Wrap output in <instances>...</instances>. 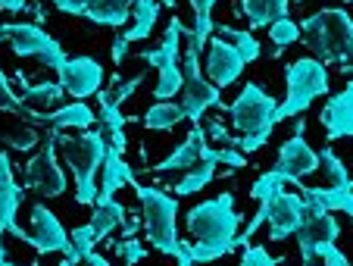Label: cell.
Instances as JSON below:
<instances>
[{"label":"cell","instance_id":"7c38bea8","mask_svg":"<svg viewBox=\"0 0 353 266\" xmlns=\"http://www.w3.org/2000/svg\"><path fill=\"white\" fill-rule=\"evenodd\" d=\"M294 235H297L303 266H316V257H313L316 245H322V241H334L341 235V226L332 216V210H322V207L307 204V220H303V226H300Z\"/></svg>","mask_w":353,"mask_h":266},{"label":"cell","instance_id":"cb8c5ba5","mask_svg":"<svg viewBox=\"0 0 353 266\" xmlns=\"http://www.w3.org/2000/svg\"><path fill=\"white\" fill-rule=\"evenodd\" d=\"M216 167H219V151H213V147L207 144L203 153H200V163L188 169V175L175 185V198H185V194H194V191H200V188H207L216 175Z\"/></svg>","mask_w":353,"mask_h":266},{"label":"cell","instance_id":"74e56055","mask_svg":"<svg viewBox=\"0 0 353 266\" xmlns=\"http://www.w3.org/2000/svg\"><path fill=\"white\" fill-rule=\"evenodd\" d=\"M0 106H3V110H13V113H26L28 116L26 104H22V97H16V91L10 88V79L3 75V69H0Z\"/></svg>","mask_w":353,"mask_h":266},{"label":"cell","instance_id":"2e32d148","mask_svg":"<svg viewBox=\"0 0 353 266\" xmlns=\"http://www.w3.org/2000/svg\"><path fill=\"white\" fill-rule=\"evenodd\" d=\"M244 57L234 50V44H228L225 38H213L207 50V79L213 82L216 88H228L241 79L244 73Z\"/></svg>","mask_w":353,"mask_h":266},{"label":"cell","instance_id":"ba28073f","mask_svg":"<svg viewBox=\"0 0 353 266\" xmlns=\"http://www.w3.org/2000/svg\"><path fill=\"white\" fill-rule=\"evenodd\" d=\"M228 116H232V126L241 135H272L275 129V97H269L256 82H247L241 88V94L225 106Z\"/></svg>","mask_w":353,"mask_h":266},{"label":"cell","instance_id":"f6af8a7d","mask_svg":"<svg viewBox=\"0 0 353 266\" xmlns=\"http://www.w3.org/2000/svg\"><path fill=\"white\" fill-rule=\"evenodd\" d=\"M81 263H85V266H113L107 257H100V254H88V257L81 260Z\"/></svg>","mask_w":353,"mask_h":266},{"label":"cell","instance_id":"30bf717a","mask_svg":"<svg viewBox=\"0 0 353 266\" xmlns=\"http://www.w3.org/2000/svg\"><path fill=\"white\" fill-rule=\"evenodd\" d=\"M57 141H60V129H50L44 135L41 153H34L26 163V185L44 198H60L66 191V173L57 163Z\"/></svg>","mask_w":353,"mask_h":266},{"label":"cell","instance_id":"52a82bcc","mask_svg":"<svg viewBox=\"0 0 353 266\" xmlns=\"http://www.w3.org/2000/svg\"><path fill=\"white\" fill-rule=\"evenodd\" d=\"M181 38H185V26H181L179 16H172L163 35V44L157 50H144L141 60L150 63V66L160 73V82L154 88L157 100H172L181 91Z\"/></svg>","mask_w":353,"mask_h":266},{"label":"cell","instance_id":"d4e9b609","mask_svg":"<svg viewBox=\"0 0 353 266\" xmlns=\"http://www.w3.org/2000/svg\"><path fill=\"white\" fill-rule=\"evenodd\" d=\"M300 194L303 200L313 207H322V210H341L350 216L353 222V185L338 188V185H328V188H303L300 185Z\"/></svg>","mask_w":353,"mask_h":266},{"label":"cell","instance_id":"7dc6e473","mask_svg":"<svg viewBox=\"0 0 353 266\" xmlns=\"http://www.w3.org/2000/svg\"><path fill=\"white\" fill-rule=\"evenodd\" d=\"M160 7H175V0H157Z\"/></svg>","mask_w":353,"mask_h":266},{"label":"cell","instance_id":"6da1fadb","mask_svg":"<svg viewBox=\"0 0 353 266\" xmlns=\"http://www.w3.org/2000/svg\"><path fill=\"white\" fill-rule=\"evenodd\" d=\"M241 213L234 210V194L222 191L219 198L188 210V232H191V260L194 263H213L238 247Z\"/></svg>","mask_w":353,"mask_h":266},{"label":"cell","instance_id":"ee69618b","mask_svg":"<svg viewBox=\"0 0 353 266\" xmlns=\"http://www.w3.org/2000/svg\"><path fill=\"white\" fill-rule=\"evenodd\" d=\"M28 0H0V10H7V13H19V10H26Z\"/></svg>","mask_w":353,"mask_h":266},{"label":"cell","instance_id":"83f0119b","mask_svg":"<svg viewBox=\"0 0 353 266\" xmlns=\"http://www.w3.org/2000/svg\"><path fill=\"white\" fill-rule=\"evenodd\" d=\"M291 0H241V13L250 19V26H272L279 19H288Z\"/></svg>","mask_w":353,"mask_h":266},{"label":"cell","instance_id":"484cf974","mask_svg":"<svg viewBox=\"0 0 353 266\" xmlns=\"http://www.w3.org/2000/svg\"><path fill=\"white\" fill-rule=\"evenodd\" d=\"M134 0H85V16L97 26L119 28L132 16Z\"/></svg>","mask_w":353,"mask_h":266},{"label":"cell","instance_id":"3957f363","mask_svg":"<svg viewBox=\"0 0 353 266\" xmlns=\"http://www.w3.org/2000/svg\"><path fill=\"white\" fill-rule=\"evenodd\" d=\"M134 194L141 200V226H144L150 247H157L166 257H185L188 241L179 238V200L160 188H147L134 182Z\"/></svg>","mask_w":353,"mask_h":266},{"label":"cell","instance_id":"1f68e13d","mask_svg":"<svg viewBox=\"0 0 353 266\" xmlns=\"http://www.w3.org/2000/svg\"><path fill=\"white\" fill-rule=\"evenodd\" d=\"M285 185H288L285 175H281L279 169H269V173H263L260 179L250 185V198L260 200V204H272V200L285 191Z\"/></svg>","mask_w":353,"mask_h":266},{"label":"cell","instance_id":"8992f818","mask_svg":"<svg viewBox=\"0 0 353 266\" xmlns=\"http://www.w3.org/2000/svg\"><path fill=\"white\" fill-rule=\"evenodd\" d=\"M285 85H288V97L275 110V122L291 120V116H303L316 97L328 94V69L316 57H300V60L288 63Z\"/></svg>","mask_w":353,"mask_h":266},{"label":"cell","instance_id":"f35d334b","mask_svg":"<svg viewBox=\"0 0 353 266\" xmlns=\"http://www.w3.org/2000/svg\"><path fill=\"white\" fill-rule=\"evenodd\" d=\"M313 257L319 260L322 266H350L347 263V257L334 247V241H322V245H316V251H313Z\"/></svg>","mask_w":353,"mask_h":266},{"label":"cell","instance_id":"4316f807","mask_svg":"<svg viewBox=\"0 0 353 266\" xmlns=\"http://www.w3.org/2000/svg\"><path fill=\"white\" fill-rule=\"evenodd\" d=\"M122 222H125V207H122L116 198H100L97 194L91 222H88V226L94 229V235H97V241H103L116 226H122Z\"/></svg>","mask_w":353,"mask_h":266},{"label":"cell","instance_id":"5b68a950","mask_svg":"<svg viewBox=\"0 0 353 266\" xmlns=\"http://www.w3.org/2000/svg\"><path fill=\"white\" fill-rule=\"evenodd\" d=\"M188 47L181 53V100L179 106L185 110V120H191L194 126H200L203 113L210 106H225L222 104V94L207 75L200 73V50H203V41L194 38L191 28H185Z\"/></svg>","mask_w":353,"mask_h":266},{"label":"cell","instance_id":"9c48e42d","mask_svg":"<svg viewBox=\"0 0 353 266\" xmlns=\"http://www.w3.org/2000/svg\"><path fill=\"white\" fill-rule=\"evenodd\" d=\"M0 41H10L16 57H32L41 66L60 69L66 63V53H63L60 41L50 38L34 22H7V26H0Z\"/></svg>","mask_w":353,"mask_h":266},{"label":"cell","instance_id":"d6986e66","mask_svg":"<svg viewBox=\"0 0 353 266\" xmlns=\"http://www.w3.org/2000/svg\"><path fill=\"white\" fill-rule=\"evenodd\" d=\"M22 204V188L13 179V163H10V153L0 151V238L3 232L16 226V213Z\"/></svg>","mask_w":353,"mask_h":266},{"label":"cell","instance_id":"9a60e30c","mask_svg":"<svg viewBox=\"0 0 353 266\" xmlns=\"http://www.w3.org/2000/svg\"><path fill=\"white\" fill-rule=\"evenodd\" d=\"M26 245H32L38 254H66L69 232L44 204H34L32 207V232H28Z\"/></svg>","mask_w":353,"mask_h":266},{"label":"cell","instance_id":"f907efd6","mask_svg":"<svg viewBox=\"0 0 353 266\" xmlns=\"http://www.w3.org/2000/svg\"><path fill=\"white\" fill-rule=\"evenodd\" d=\"M344 3H353V0H344Z\"/></svg>","mask_w":353,"mask_h":266},{"label":"cell","instance_id":"b9f144b4","mask_svg":"<svg viewBox=\"0 0 353 266\" xmlns=\"http://www.w3.org/2000/svg\"><path fill=\"white\" fill-rule=\"evenodd\" d=\"M141 82H144V75H134V79H128L125 85H119V88H116V94H110V97H113L116 104H125V100L132 97V94H134V88H138Z\"/></svg>","mask_w":353,"mask_h":266},{"label":"cell","instance_id":"7a4b0ae2","mask_svg":"<svg viewBox=\"0 0 353 266\" xmlns=\"http://www.w3.org/2000/svg\"><path fill=\"white\" fill-rule=\"evenodd\" d=\"M300 38L316 53L322 66L328 63H353V19L347 10L325 7L300 22Z\"/></svg>","mask_w":353,"mask_h":266},{"label":"cell","instance_id":"4fadbf2b","mask_svg":"<svg viewBox=\"0 0 353 266\" xmlns=\"http://www.w3.org/2000/svg\"><path fill=\"white\" fill-rule=\"evenodd\" d=\"M57 75H60L63 91H69L75 100H85L103 88V66L94 57H66Z\"/></svg>","mask_w":353,"mask_h":266},{"label":"cell","instance_id":"f1b7e54d","mask_svg":"<svg viewBox=\"0 0 353 266\" xmlns=\"http://www.w3.org/2000/svg\"><path fill=\"white\" fill-rule=\"evenodd\" d=\"M181 120H185V110H181L175 100H157V104L144 113L141 122H144L150 132H169V129H175Z\"/></svg>","mask_w":353,"mask_h":266},{"label":"cell","instance_id":"f546056e","mask_svg":"<svg viewBox=\"0 0 353 266\" xmlns=\"http://www.w3.org/2000/svg\"><path fill=\"white\" fill-rule=\"evenodd\" d=\"M22 79V75H19ZM63 85L60 82H41V85H28L22 79V104L32 106V110H44V106H54L63 100Z\"/></svg>","mask_w":353,"mask_h":266},{"label":"cell","instance_id":"44dd1931","mask_svg":"<svg viewBox=\"0 0 353 266\" xmlns=\"http://www.w3.org/2000/svg\"><path fill=\"white\" fill-rule=\"evenodd\" d=\"M203 147H207V129H203V126H194L191 135L185 138V144L175 147V151L169 153L163 163H157L154 173H172V169H191V167H197Z\"/></svg>","mask_w":353,"mask_h":266},{"label":"cell","instance_id":"c3c4849f","mask_svg":"<svg viewBox=\"0 0 353 266\" xmlns=\"http://www.w3.org/2000/svg\"><path fill=\"white\" fill-rule=\"evenodd\" d=\"M60 266H75V263H72V260H69V257H63V263H60Z\"/></svg>","mask_w":353,"mask_h":266},{"label":"cell","instance_id":"7402d4cb","mask_svg":"<svg viewBox=\"0 0 353 266\" xmlns=\"http://www.w3.org/2000/svg\"><path fill=\"white\" fill-rule=\"evenodd\" d=\"M134 169L125 163V157H122L116 147H107V157H103V173H100V188L97 194L100 198H113L119 188L125 185H134Z\"/></svg>","mask_w":353,"mask_h":266},{"label":"cell","instance_id":"603a6c76","mask_svg":"<svg viewBox=\"0 0 353 266\" xmlns=\"http://www.w3.org/2000/svg\"><path fill=\"white\" fill-rule=\"evenodd\" d=\"M28 116L47 122V126H54V129H60V132L63 129H81V132H88V129L94 126V120H97V113H94L85 100L66 104V106H60V110H54V113H28Z\"/></svg>","mask_w":353,"mask_h":266},{"label":"cell","instance_id":"ab89813d","mask_svg":"<svg viewBox=\"0 0 353 266\" xmlns=\"http://www.w3.org/2000/svg\"><path fill=\"white\" fill-rule=\"evenodd\" d=\"M116 254H119V257L125 260V266H134V263H141V260L147 257L144 245H141L138 238H125V241H119V245H116Z\"/></svg>","mask_w":353,"mask_h":266},{"label":"cell","instance_id":"60d3db41","mask_svg":"<svg viewBox=\"0 0 353 266\" xmlns=\"http://www.w3.org/2000/svg\"><path fill=\"white\" fill-rule=\"evenodd\" d=\"M0 138L7 141V144H13L16 151H28V147L38 144V132H34V129H16V132H3Z\"/></svg>","mask_w":353,"mask_h":266},{"label":"cell","instance_id":"d6a6232c","mask_svg":"<svg viewBox=\"0 0 353 266\" xmlns=\"http://www.w3.org/2000/svg\"><path fill=\"white\" fill-rule=\"evenodd\" d=\"M94 245H97V235H94L91 226H75L72 235H69V251L66 257L72 260L75 266L81 263V260L88 257V254H94Z\"/></svg>","mask_w":353,"mask_h":266},{"label":"cell","instance_id":"5bb4252c","mask_svg":"<svg viewBox=\"0 0 353 266\" xmlns=\"http://www.w3.org/2000/svg\"><path fill=\"white\" fill-rule=\"evenodd\" d=\"M307 220V200L303 194H294V191H281L279 198L269 204L266 213V222H269V238L272 241H285L297 232Z\"/></svg>","mask_w":353,"mask_h":266},{"label":"cell","instance_id":"8d00e7d4","mask_svg":"<svg viewBox=\"0 0 353 266\" xmlns=\"http://www.w3.org/2000/svg\"><path fill=\"white\" fill-rule=\"evenodd\" d=\"M281 260H275L266 247L260 245H244V254H241V266H279Z\"/></svg>","mask_w":353,"mask_h":266},{"label":"cell","instance_id":"277c9868","mask_svg":"<svg viewBox=\"0 0 353 266\" xmlns=\"http://www.w3.org/2000/svg\"><path fill=\"white\" fill-rule=\"evenodd\" d=\"M63 160L69 163L75 175V200L85 207H94L97 200V169L107 157V135L103 132H81V135H60Z\"/></svg>","mask_w":353,"mask_h":266},{"label":"cell","instance_id":"836d02e7","mask_svg":"<svg viewBox=\"0 0 353 266\" xmlns=\"http://www.w3.org/2000/svg\"><path fill=\"white\" fill-rule=\"evenodd\" d=\"M319 169L325 173V179H328V185H338V188H347V185H353V179L347 175V167L341 163V157L332 151V147H325V151L319 153Z\"/></svg>","mask_w":353,"mask_h":266},{"label":"cell","instance_id":"d590c367","mask_svg":"<svg viewBox=\"0 0 353 266\" xmlns=\"http://www.w3.org/2000/svg\"><path fill=\"white\" fill-rule=\"evenodd\" d=\"M269 38H272V47H275V57H279L285 47H291L294 41H300V26L291 19H279L269 26Z\"/></svg>","mask_w":353,"mask_h":266},{"label":"cell","instance_id":"7bdbcfd3","mask_svg":"<svg viewBox=\"0 0 353 266\" xmlns=\"http://www.w3.org/2000/svg\"><path fill=\"white\" fill-rule=\"evenodd\" d=\"M60 13H69V16H85V0H50Z\"/></svg>","mask_w":353,"mask_h":266},{"label":"cell","instance_id":"e575fe53","mask_svg":"<svg viewBox=\"0 0 353 266\" xmlns=\"http://www.w3.org/2000/svg\"><path fill=\"white\" fill-rule=\"evenodd\" d=\"M188 3H191V10H194V28H191V35L207 44L210 32H213V7H216V0H188Z\"/></svg>","mask_w":353,"mask_h":266},{"label":"cell","instance_id":"8fae6325","mask_svg":"<svg viewBox=\"0 0 353 266\" xmlns=\"http://www.w3.org/2000/svg\"><path fill=\"white\" fill-rule=\"evenodd\" d=\"M303 129H307V120H303V116H297V122H294V135L285 141V144H281L279 163H275V169H279L288 182H294V185H300V179H303V175H310V173H316V169H319V153L307 144Z\"/></svg>","mask_w":353,"mask_h":266},{"label":"cell","instance_id":"bcb514c9","mask_svg":"<svg viewBox=\"0 0 353 266\" xmlns=\"http://www.w3.org/2000/svg\"><path fill=\"white\" fill-rule=\"evenodd\" d=\"M0 263H7V251H3V241H0Z\"/></svg>","mask_w":353,"mask_h":266},{"label":"cell","instance_id":"ffe728a7","mask_svg":"<svg viewBox=\"0 0 353 266\" xmlns=\"http://www.w3.org/2000/svg\"><path fill=\"white\" fill-rule=\"evenodd\" d=\"M97 104H100V132L110 138V147H116L119 153H125V122L128 116L119 110V104H116L113 97H110L107 88H100L97 91Z\"/></svg>","mask_w":353,"mask_h":266},{"label":"cell","instance_id":"e0dca14e","mask_svg":"<svg viewBox=\"0 0 353 266\" xmlns=\"http://www.w3.org/2000/svg\"><path fill=\"white\" fill-rule=\"evenodd\" d=\"M344 69L350 73L347 88L341 94H334V97H328L325 110L319 113L322 126H325V135L332 141L353 138V63H350V66H344Z\"/></svg>","mask_w":353,"mask_h":266},{"label":"cell","instance_id":"681fc988","mask_svg":"<svg viewBox=\"0 0 353 266\" xmlns=\"http://www.w3.org/2000/svg\"><path fill=\"white\" fill-rule=\"evenodd\" d=\"M0 266H16V263H0Z\"/></svg>","mask_w":353,"mask_h":266},{"label":"cell","instance_id":"ac0fdd59","mask_svg":"<svg viewBox=\"0 0 353 266\" xmlns=\"http://www.w3.org/2000/svg\"><path fill=\"white\" fill-rule=\"evenodd\" d=\"M132 16H134V26L125 28L122 35H116V41H113V63H122V60H125L128 44H132V41L150 38V32H154L157 19H160V3H157V0H134Z\"/></svg>","mask_w":353,"mask_h":266},{"label":"cell","instance_id":"4dcf8cb0","mask_svg":"<svg viewBox=\"0 0 353 266\" xmlns=\"http://www.w3.org/2000/svg\"><path fill=\"white\" fill-rule=\"evenodd\" d=\"M219 38H228V44H234V50L244 57V63H256L260 60V41L254 38L250 32H244V28H232V26H219Z\"/></svg>","mask_w":353,"mask_h":266}]
</instances>
